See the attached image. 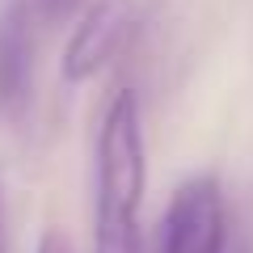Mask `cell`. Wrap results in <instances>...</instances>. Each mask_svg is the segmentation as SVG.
Masks as SVG:
<instances>
[{
    "instance_id": "obj_2",
    "label": "cell",
    "mask_w": 253,
    "mask_h": 253,
    "mask_svg": "<svg viewBox=\"0 0 253 253\" xmlns=\"http://www.w3.org/2000/svg\"><path fill=\"white\" fill-rule=\"evenodd\" d=\"M228 249V203L211 173L186 177L161 215L156 253H224Z\"/></svg>"
},
{
    "instance_id": "obj_5",
    "label": "cell",
    "mask_w": 253,
    "mask_h": 253,
    "mask_svg": "<svg viewBox=\"0 0 253 253\" xmlns=\"http://www.w3.org/2000/svg\"><path fill=\"white\" fill-rule=\"evenodd\" d=\"M38 253H72V245H68V236L59 228H46L42 241H38Z\"/></svg>"
},
{
    "instance_id": "obj_1",
    "label": "cell",
    "mask_w": 253,
    "mask_h": 253,
    "mask_svg": "<svg viewBox=\"0 0 253 253\" xmlns=\"http://www.w3.org/2000/svg\"><path fill=\"white\" fill-rule=\"evenodd\" d=\"M148 190L139 97L118 89L97 126L93 173V253H139V203Z\"/></svg>"
},
{
    "instance_id": "obj_3",
    "label": "cell",
    "mask_w": 253,
    "mask_h": 253,
    "mask_svg": "<svg viewBox=\"0 0 253 253\" xmlns=\"http://www.w3.org/2000/svg\"><path fill=\"white\" fill-rule=\"evenodd\" d=\"M139 30V9L135 0H93L84 9L81 26L72 30L68 46H63L59 72L68 84H84L93 76H101L118 55L131 46Z\"/></svg>"
},
{
    "instance_id": "obj_4",
    "label": "cell",
    "mask_w": 253,
    "mask_h": 253,
    "mask_svg": "<svg viewBox=\"0 0 253 253\" xmlns=\"http://www.w3.org/2000/svg\"><path fill=\"white\" fill-rule=\"evenodd\" d=\"M34 84V17L26 0H13L0 17V118L17 123L30 110Z\"/></svg>"
},
{
    "instance_id": "obj_6",
    "label": "cell",
    "mask_w": 253,
    "mask_h": 253,
    "mask_svg": "<svg viewBox=\"0 0 253 253\" xmlns=\"http://www.w3.org/2000/svg\"><path fill=\"white\" fill-rule=\"evenodd\" d=\"M46 4V13H51V17H63V13H72L76 4H84V0H42Z\"/></svg>"
},
{
    "instance_id": "obj_7",
    "label": "cell",
    "mask_w": 253,
    "mask_h": 253,
    "mask_svg": "<svg viewBox=\"0 0 253 253\" xmlns=\"http://www.w3.org/2000/svg\"><path fill=\"white\" fill-rule=\"evenodd\" d=\"M0 224H4V207H0Z\"/></svg>"
}]
</instances>
